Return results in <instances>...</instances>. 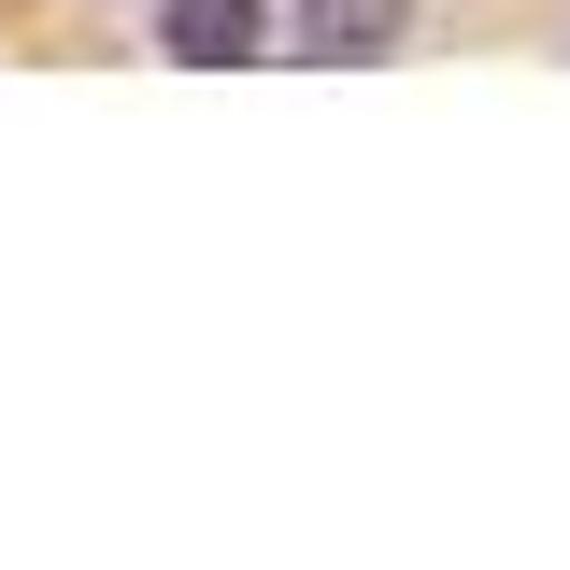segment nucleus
<instances>
[{
    "label": "nucleus",
    "mask_w": 570,
    "mask_h": 570,
    "mask_svg": "<svg viewBox=\"0 0 570 570\" xmlns=\"http://www.w3.org/2000/svg\"><path fill=\"white\" fill-rule=\"evenodd\" d=\"M157 43H171L186 71H243L257 43H272V14H257V0H157Z\"/></svg>",
    "instance_id": "2"
},
{
    "label": "nucleus",
    "mask_w": 570,
    "mask_h": 570,
    "mask_svg": "<svg viewBox=\"0 0 570 570\" xmlns=\"http://www.w3.org/2000/svg\"><path fill=\"white\" fill-rule=\"evenodd\" d=\"M400 43H414V0H299V58H328V71L400 58Z\"/></svg>",
    "instance_id": "1"
}]
</instances>
